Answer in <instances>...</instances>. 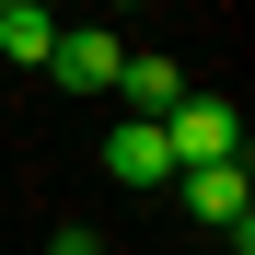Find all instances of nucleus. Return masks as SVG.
<instances>
[{"label":"nucleus","instance_id":"4","mask_svg":"<svg viewBox=\"0 0 255 255\" xmlns=\"http://www.w3.org/2000/svg\"><path fill=\"white\" fill-rule=\"evenodd\" d=\"M105 93H128V116H162V105L186 93V70H174V58H116V81H105Z\"/></svg>","mask_w":255,"mask_h":255},{"label":"nucleus","instance_id":"5","mask_svg":"<svg viewBox=\"0 0 255 255\" xmlns=\"http://www.w3.org/2000/svg\"><path fill=\"white\" fill-rule=\"evenodd\" d=\"M47 47H58L47 12H0V58H12V70H47Z\"/></svg>","mask_w":255,"mask_h":255},{"label":"nucleus","instance_id":"2","mask_svg":"<svg viewBox=\"0 0 255 255\" xmlns=\"http://www.w3.org/2000/svg\"><path fill=\"white\" fill-rule=\"evenodd\" d=\"M116 23H58V47H47V81H58V93H105V81H116Z\"/></svg>","mask_w":255,"mask_h":255},{"label":"nucleus","instance_id":"7","mask_svg":"<svg viewBox=\"0 0 255 255\" xmlns=\"http://www.w3.org/2000/svg\"><path fill=\"white\" fill-rule=\"evenodd\" d=\"M105 12H139V0H105Z\"/></svg>","mask_w":255,"mask_h":255},{"label":"nucleus","instance_id":"1","mask_svg":"<svg viewBox=\"0 0 255 255\" xmlns=\"http://www.w3.org/2000/svg\"><path fill=\"white\" fill-rule=\"evenodd\" d=\"M162 139H174V174H186V162H244V116L186 81V93L162 105Z\"/></svg>","mask_w":255,"mask_h":255},{"label":"nucleus","instance_id":"6","mask_svg":"<svg viewBox=\"0 0 255 255\" xmlns=\"http://www.w3.org/2000/svg\"><path fill=\"white\" fill-rule=\"evenodd\" d=\"M0 12H47V0H0Z\"/></svg>","mask_w":255,"mask_h":255},{"label":"nucleus","instance_id":"3","mask_svg":"<svg viewBox=\"0 0 255 255\" xmlns=\"http://www.w3.org/2000/svg\"><path fill=\"white\" fill-rule=\"evenodd\" d=\"M105 174H116V186H174V139H162V116L105 128Z\"/></svg>","mask_w":255,"mask_h":255}]
</instances>
